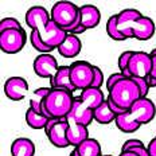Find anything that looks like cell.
Here are the masks:
<instances>
[{
    "mask_svg": "<svg viewBox=\"0 0 156 156\" xmlns=\"http://www.w3.org/2000/svg\"><path fill=\"white\" fill-rule=\"evenodd\" d=\"M106 100H108V104H109L110 109H112V110H113V112H115V113H116V116H120V115H122V113H125V112H126V110H124V109H121V108H119V106H117V105H116V104H115V102H113V101H112V100H110V98H109V97H108V98H106Z\"/></svg>",
    "mask_w": 156,
    "mask_h": 156,
    "instance_id": "cell-33",
    "label": "cell"
},
{
    "mask_svg": "<svg viewBox=\"0 0 156 156\" xmlns=\"http://www.w3.org/2000/svg\"><path fill=\"white\" fill-rule=\"evenodd\" d=\"M151 69H152L151 54L144 53V51H135L128 65V70L131 71L132 77L147 78L151 74Z\"/></svg>",
    "mask_w": 156,
    "mask_h": 156,
    "instance_id": "cell-9",
    "label": "cell"
},
{
    "mask_svg": "<svg viewBox=\"0 0 156 156\" xmlns=\"http://www.w3.org/2000/svg\"><path fill=\"white\" fill-rule=\"evenodd\" d=\"M70 156H80V155H78V152H77V149H76V148H74L73 151L70 152Z\"/></svg>",
    "mask_w": 156,
    "mask_h": 156,
    "instance_id": "cell-40",
    "label": "cell"
},
{
    "mask_svg": "<svg viewBox=\"0 0 156 156\" xmlns=\"http://www.w3.org/2000/svg\"><path fill=\"white\" fill-rule=\"evenodd\" d=\"M47 120H48L47 117L39 115V113L34 112L30 108L26 112V122L32 129H44V126L47 124Z\"/></svg>",
    "mask_w": 156,
    "mask_h": 156,
    "instance_id": "cell-23",
    "label": "cell"
},
{
    "mask_svg": "<svg viewBox=\"0 0 156 156\" xmlns=\"http://www.w3.org/2000/svg\"><path fill=\"white\" fill-rule=\"evenodd\" d=\"M66 120L87 126L94 120V110L87 108L86 105H83L80 97H74L73 108H71V112L69 113V116L66 117Z\"/></svg>",
    "mask_w": 156,
    "mask_h": 156,
    "instance_id": "cell-11",
    "label": "cell"
},
{
    "mask_svg": "<svg viewBox=\"0 0 156 156\" xmlns=\"http://www.w3.org/2000/svg\"><path fill=\"white\" fill-rule=\"evenodd\" d=\"M30 42H31L32 47H34L37 51H39V53H42V54H50L51 51H53V48L48 47L47 44L44 43L43 41H42L37 31H31V34H30Z\"/></svg>",
    "mask_w": 156,
    "mask_h": 156,
    "instance_id": "cell-25",
    "label": "cell"
},
{
    "mask_svg": "<svg viewBox=\"0 0 156 156\" xmlns=\"http://www.w3.org/2000/svg\"><path fill=\"white\" fill-rule=\"evenodd\" d=\"M61 120H62V119H57V117H51V119H48V120H47V124H46V126H44V132L47 133L55 124H58Z\"/></svg>",
    "mask_w": 156,
    "mask_h": 156,
    "instance_id": "cell-34",
    "label": "cell"
},
{
    "mask_svg": "<svg viewBox=\"0 0 156 156\" xmlns=\"http://www.w3.org/2000/svg\"><path fill=\"white\" fill-rule=\"evenodd\" d=\"M11 155L12 156H34L35 155V144L27 137H18L11 144Z\"/></svg>",
    "mask_w": 156,
    "mask_h": 156,
    "instance_id": "cell-19",
    "label": "cell"
},
{
    "mask_svg": "<svg viewBox=\"0 0 156 156\" xmlns=\"http://www.w3.org/2000/svg\"><path fill=\"white\" fill-rule=\"evenodd\" d=\"M85 31H86V28H85V27H82V26H78L76 30H74L73 32H70V34L77 35V37H78V34H82V32H85Z\"/></svg>",
    "mask_w": 156,
    "mask_h": 156,
    "instance_id": "cell-37",
    "label": "cell"
},
{
    "mask_svg": "<svg viewBox=\"0 0 156 156\" xmlns=\"http://www.w3.org/2000/svg\"><path fill=\"white\" fill-rule=\"evenodd\" d=\"M104 83V73L98 66H94V80L92 83V87L94 89H100Z\"/></svg>",
    "mask_w": 156,
    "mask_h": 156,
    "instance_id": "cell-30",
    "label": "cell"
},
{
    "mask_svg": "<svg viewBox=\"0 0 156 156\" xmlns=\"http://www.w3.org/2000/svg\"><path fill=\"white\" fill-rule=\"evenodd\" d=\"M27 34L24 30H7L0 32V48L5 54H16L23 50Z\"/></svg>",
    "mask_w": 156,
    "mask_h": 156,
    "instance_id": "cell-8",
    "label": "cell"
},
{
    "mask_svg": "<svg viewBox=\"0 0 156 156\" xmlns=\"http://www.w3.org/2000/svg\"><path fill=\"white\" fill-rule=\"evenodd\" d=\"M26 23L32 31H37L41 39L51 47L58 48L67 37V32L51 20V15L42 5H34L26 12Z\"/></svg>",
    "mask_w": 156,
    "mask_h": 156,
    "instance_id": "cell-1",
    "label": "cell"
},
{
    "mask_svg": "<svg viewBox=\"0 0 156 156\" xmlns=\"http://www.w3.org/2000/svg\"><path fill=\"white\" fill-rule=\"evenodd\" d=\"M50 85L51 89H63L69 90V92L74 93L76 92V86L71 83L70 78V66H59L57 74L50 78Z\"/></svg>",
    "mask_w": 156,
    "mask_h": 156,
    "instance_id": "cell-14",
    "label": "cell"
},
{
    "mask_svg": "<svg viewBox=\"0 0 156 156\" xmlns=\"http://www.w3.org/2000/svg\"><path fill=\"white\" fill-rule=\"evenodd\" d=\"M80 156H102L101 145L96 139H87L76 148Z\"/></svg>",
    "mask_w": 156,
    "mask_h": 156,
    "instance_id": "cell-21",
    "label": "cell"
},
{
    "mask_svg": "<svg viewBox=\"0 0 156 156\" xmlns=\"http://www.w3.org/2000/svg\"><path fill=\"white\" fill-rule=\"evenodd\" d=\"M4 93L12 101H20L28 93V82L22 77H11L4 83Z\"/></svg>",
    "mask_w": 156,
    "mask_h": 156,
    "instance_id": "cell-12",
    "label": "cell"
},
{
    "mask_svg": "<svg viewBox=\"0 0 156 156\" xmlns=\"http://www.w3.org/2000/svg\"><path fill=\"white\" fill-rule=\"evenodd\" d=\"M106 34L109 35V38H112L113 41H119L122 42L125 41V37L119 31V27H117V15H112L106 22Z\"/></svg>",
    "mask_w": 156,
    "mask_h": 156,
    "instance_id": "cell-24",
    "label": "cell"
},
{
    "mask_svg": "<svg viewBox=\"0 0 156 156\" xmlns=\"http://www.w3.org/2000/svg\"><path fill=\"white\" fill-rule=\"evenodd\" d=\"M135 147H145V145H144V143L141 140H139V139H129V140H126L124 144H122L121 152H128L131 148H135Z\"/></svg>",
    "mask_w": 156,
    "mask_h": 156,
    "instance_id": "cell-31",
    "label": "cell"
},
{
    "mask_svg": "<svg viewBox=\"0 0 156 156\" xmlns=\"http://www.w3.org/2000/svg\"><path fill=\"white\" fill-rule=\"evenodd\" d=\"M32 67H34V73L39 78H53L57 74L58 69H59L57 59L51 54L38 55L34 59Z\"/></svg>",
    "mask_w": 156,
    "mask_h": 156,
    "instance_id": "cell-10",
    "label": "cell"
},
{
    "mask_svg": "<svg viewBox=\"0 0 156 156\" xmlns=\"http://www.w3.org/2000/svg\"><path fill=\"white\" fill-rule=\"evenodd\" d=\"M51 20L55 22L67 34L81 26V11L77 4L71 2H57L51 8Z\"/></svg>",
    "mask_w": 156,
    "mask_h": 156,
    "instance_id": "cell-4",
    "label": "cell"
},
{
    "mask_svg": "<svg viewBox=\"0 0 156 156\" xmlns=\"http://www.w3.org/2000/svg\"><path fill=\"white\" fill-rule=\"evenodd\" d=\"M119 31L126 39H139V41H148L155 34V23L151 18L143 15L140 19L128 20L122 23H117Z\"/></svg>",
    "mask_w": 156,
    "mask_h": 156,
    "instance_id": "cell-6",
    "label": "cell"
},
{
    "mask_svg": "<svg viewBox=\"0 0 156 156\" xmlns=\"http://www.w3.org/2000/svg\"><path fill=\"white\" fill-rule=\"evenodd\" d=\"M148 154L149 156H156V137L155 139H152L151 141H149V144H148Z\"/></svg>",
    "mask_w": 156,
    "mask_h": 156,
    "instance_id": "cell-35",
    "label": "cell"
},
{
    "mask_svg": "<svg viewBox=\"0 0 156 156\" xmlns=\"http://www.w3.org/2000/svg\"><path fill=\"white\" fill-rule=\"evenodd\" d=\"M156 106L149 98H140L125 113L117 116L116 126L124 133L136 132L143 124H148L155 119Z\"/></svg>",
    "mask_w": 156,
    "mask_h": 156,
    "instance_id": "cell-2",
    "label": "cell"
},
{
    "mask_svg": "<svg viewBox=\"0 0 156 156\" xmlns=\"http://www.w3.org/2000/svg\"><path fill=\"white\" fill-rule=\"evenodd\" d=\"M147 82H148L149 87H156V78L149 76V77H147Z\"/></svg>",
    "mask_w": 156,
    "mask_h": 156,
    "instance_id": "cell-38",
    "label": "cell"
},
{
    "mask_svg": "<svg viewBox=\"0 0 156 156\" xmlns=\"http://www.w3.org/2000/svg\"><path fill=\"white\" fill-rule=\"evenodd\" d=\"M70 78L71 83L76 89L85 90L92 87L94 80V65L86 61H76L70 65Z\"/></svg>",
    "mask_w": 156,
    "mask_h": 156,
    "instance_id": "cell-7",
    "label": "cell"
},
{
    "mask_svg": "<svg viewBox=\"0 0 156 156\" xmlns=\"http://www.w3.org/2000/svg\"><path fill=\"white\" fill-rule=\"evenodd\" d=\"M74 102L73 93L63 89H51L42 106V116L51 119H66Z\"/></svg>",
    "mask_w": 156,
    "mask_h": 156,
    "instance_id": "cell-3",
    "label": "cell"
},
{
    "mask_svg": "<svg viewBox=\"0 0 156 156\" xmlns=\"http://www.w3.org/2000/svg\"><path fill=\"white\" fill-rule=\"evenodd\" d=\"M89 139V131L87 126L77 124L74 121H69V129H67V140L69 144L73 145L74 148H77L81 143Z\"/></svg>",
    "mask_w": 156,
    "mask_h": 156,
    "instance_id": "cell-17",
    "label": "cell"
},
{
    "mask_svg": "<svg viewBox=\"0 0 156 156\" xmlns=\"http://www.w3.org/2000/svg\"><path fill=\"white\" fill-rule=\"evenodd\" d=\"M67 129H69V121L66 119H62L58 124H55L46 135L50 143L57 148H66L69 147L67 140Z\"/></svg>",
    "mask_w": 156,
    "mask_h": 156,
    "instance_id": "cell-13",
    "label": "cell"
},
{
    "mask_svg": "<svg viewBox=\"0 0 156 156\" xmlns=\"http://www.w3.org/2000/svg\"><path fill=\"white\" fill-rule=\"evenodd\" d=\"M102 156H113V155H102Z\"/></svg>",
    "mask_w": 156,
    "mask_h": 156,
    "instance_id": "cell-42",
    "label": "cell"
},
{
    "mask_svg": "<svg viewBox=\"0 0 156 156\" xmlns=\"http://www.w3.org/2000/svg\"><path fill=\"white\" fill-rule=\"evenodd\" d=\"M120 156H139V155L135 154V152L128 151V152H121V154H120Z\"/></svg>",
    "mask_w": 156,
    "mask_h": 156,
    "instance_id": "cell-39",
    "label": "cell"
},
{
    "mask_svg": "<svg viewBox=\"0 0 156 156\" xmlns=\"http://www.w3.org/2000/svg\"><path fill=\"white\" fill-rule=\"evenodd\" d=\"M133 53H135V51H124V53H122L119 57V67H120V71L128 69L129 61H131Z\"/></svg>",
    "mask_w": 156,
    "mask_h": 156,
    "instance_id": "cell-29",
    "label": "cell"
},
{
    "mask_svg": "<svg viewBox=\"0 0 156 156\" xmlns=\"http://www.w3.org/2000/svg\"><path fill=\"white\" fill-rule=\"evenodd\" d=\"M57 50L59 53V55H62L63 58H74L82 50V42H81V39L77 35L67 34L63 43Z\"/></svg>",
    "mask_w": 156,
    "mask_h": 156,
    "instance_id": "cell-16",
    "label": "cell"
},
{
    "mask_svg": "<svg viewBox=\"0 0 156 156\" xmlns=\"http://www.w3.org/2000/svg\"><path fill=\"white\" fill-rule=\"evenodd\" d=\"M132 80L136 82L139 90H140V98H147V94L149 92V85L147 82V78H137V77H132Z\"/></svg>",
    "mask_w": 156,
    "mask_h": 156,
    "instance_id": "cell-28",
    "label": "cell"
},
{
    "mask_svg": "<svg viewBox=\"0 0 156 156\" xmlns=\"http://www.w3.org/2000/svg\"><path fill=\"white\" fill-rule=\"evenodd\" d=\"M116 113L110 109L109 104H108V100H105L98 108L94 109V120H96L98 124H110L112 121L116 120Z\"/></svg>",
    "mask_w": 156,
    "mask_h": 156,
    "instance_id": "cell-20",
    "label": "cell"
},
{
    "mask_svg": "<svg viewBox=\"0 0 156 156\" xmlns=\"http://www.w3.org/2000/svg\"><path fill=\"white\" fill-rule=\"evenodd\" d=\"M81 11V26L85 27L86 30L97 27L101 20V12L96 5L85 4L80 7Z\"/></svg>",
    "mask_w": 156,
    "mask_h": 156,
    "instance_id": "cell-15",
    "label": "cell"
},
{
    "mask_svg": "<svg viewBox=\"0 0 156 156\" xmlns=\"http://www.w3.org/2000/svg\"><path fill=\"white\" fill-rule=\"evenodd\" d=\"M50 90L51 87H38L37 90H34V93L30 97V109L42 115V106H43V102L50 93Z\"/></svg>",
    "mask_w": 156,
    "mask_h": 156,
    "instance_id": "cell-22",
    "label": "cell"
},
{
    "mask_svg": "<svg viewBox=\"0 0 156 156\" xmlns=\"http://www.w3.org/2000/svg\"><path fill=\"white\" fill-rule=\"evenodd\" d=\"M152 57V69H151V74L149 76L156 78V55H151Z\"/></svg>",
    "mask_w": 156,
    "mask_h": 156,
    "instance_id": "cell-36",
    "label": "cell"
},
{
    "mask_svg": "<svg viewBox=\"0 0 156 156\" xmlns=\"http://www.w3.org/2000/svg\"><path fill=\"white\" fill-rule=\"evenodd\" d=\"M121 80H124V76H122L121 73H113V74H110L109 78H108V81H106V89H108V92L116 85L117 82H119V81H121Z\"/></svg>",
    "mask_w": 156,
    "mask_h": 156,
    "instance_id": "cell-32",
    "label": "cell"
},
{
    "mask_svg": "<svg viewBox=\"0 0 156 156\" xmlns=\"http://www.w3.org/2000/svg\"><path fill=\"white\" fill-rule=\"evenodd\" d=\"M80 98H81V101H82L83 105H86L87 108H90L93 110L96 108H98V106L106 100L105 97H104L102 90L94 89V87H89V89L82 90Z\"/></svg>",
    "mask_w": 156,
    "mask_h": 156,
    "instance_id": "cell-18",
    "label": "cell"
},
{
    "mask_svg": "<svg viewBox=\"0 0 156 156\" xmlns=\"http://www.w3.org/2000/svg\"><path fill=\"white\" fill-rule=\"evenodd\" d=\"M151 55H156V48H154V50L151 51Z\"/></svg>",
    "mask_w": 156,
    "mask_h": 156,
    "instance_id": "cell-41",
    "label": "cell"
},
{
    "mask_svg": "<svg viewBox=\"0 0 156 156\" xmlns=\"http://www.w3.org/2000/svg\"><path fill=\"white\" fill-rule=\"evenodd\" d=\"M109 98L119 108L129 110L133 104L140 100V90L132 78H124L109 90Z\"/></svg>",
    "mask_w": 156,
    "mask_h": 156,
    "instance_id": "cell-5",
    "label": "cell"
},
{
    "mask_svg": "<svg viewBox=\"0 0 156 156\" xmlns=\"http://www.w3.org/2000/svg\"><path fill=\"white\" fill-rule=\"evenodd\" d=\"M141 16L143 15L139 9L125 8L120 14H117V23H122V22H128V20H136V19H140Z\"/></svg>",
    "mask_w": 156,
    "mask_h": 156,
    "instance_id": "cell-26",
    "label": "cell"
},
{
    "mask_svg": "<svg viewBox=\"0 0 156 156\" xmlns=\"http://www.w3.org/2000/svg\"><path fill=\"white\" fill-rule=\"evenodd\" d=\"M7 30H23L20 22L15 18H4L0 22V32Z\"/></svg>",
    "mask_w": 156,
    "mask_h": 156,
    "instance_id": "cell-27",
    "label": "cell"
}]
</instances>
